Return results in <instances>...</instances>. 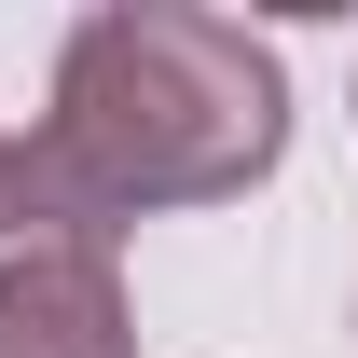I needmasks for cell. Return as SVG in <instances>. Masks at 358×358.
Segmentation results:
<instances>
[{
  "label": "cell",
  "mask_w": 358,
  "mask_h": 358,
  "mask_svg": "<svg viewBox=\"0 0 358 358\" xmlns=\"http://www.w3.org/2000/svg\"><path fill=\"white\" fill-rule=\"evenodd\" d=\"M289 152V69L248 14L96 0L55 42V110L14 138L0 248H124L152 207H234Z\"/></svg>",
  "instance_id": "6da1fadb"
},
{
  "label": "cell",
  "mask_w": 358,
  "mask_h": 358,
  "mask_svg": "<svg viewBox=\"0 0 358 358\" xmlns=\"http://www.w3.org/2000/svg\"><path fill=\"white\" fill-rule=\"evenodd\" d=\"M0 358H138L110 248H0Z\"/></svg>",
  "instance_id": "7a4b0ae2"
},
{
  "label": "cell",
  "mask_w": 358,
  "mask_h": 358,
  "mask_svg": "<svg viewBox=\"0 0 358 358\" xmlns=\"http://www.w3.org/2000/svg\"><path fill=\"white\" fill-rule=\"evenodd\" d=\"M0 179H14V138H0Z\"/></svg>",
  "instance_id": "3957f363"
}]
</instances>
